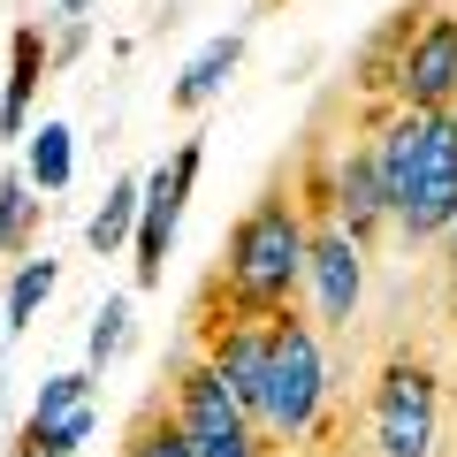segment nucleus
<instances>
[{
	"instance_id": "12",
	"label": "nucleus",
	"mask_w": 457,
	"mask_h": 457,
	"mask_svg": "<svg viewBox=\"0 0 457 457\" xmlns=\"http://www.w3.org/2000/svg\"><path fill=\"white\" fill-rule=\"evenodd\" d=\"M420 0L411 8H389V16L366 31V46H359V62H351V84H359L366 99H381V92H396V62H404V46H411V31H420Z\"/></svg>"
},
{
	"instance_id": "1",
	"label": "nucleus",
	"mask_w": 457,
	"mask_h": 457,
	"mask_svg": "<svg viewBox=\"0 0 457 457\" xmlns=\"http://www.w3.org/2000/svg\"><path fill=\"white\" fill-rule=\"evenodd\" d=\"M389 191V228L404 245H435L457 221V107H389L366 122Z\"/></svg>"
},
{
	"instance_id": "9",
	"label": "nucleus",
	"mask_w": 457,
	"mask_h": 457,
	"mask_svg": "<svg viewBox=\"0 0 457 457\" xmlns=\"http://www.w3.org/2000/svg\"><path fill=\"white\" fill-rule=\"evenodd\" d=\"M336 221L359 237L366 252L381 245V228H389V191H381V161H374V137H359L351 153H336Z\"/></svg>"
},
{
	"instance_id": "8",
	"label": "nucleus",
	"mask_w": 457,
	"mask_h": 457,
	"mask_svg": "<svg viewBox=\"0 0 457 457\" xmlns=\"http://www.w3.org/2000/svg\"><path fill=\"white\" fill-rule=\"evenodd\" d=\"M396 99L404 107H457V8H427L396 62Z\"/></svg>"
},
{
	"instance_id": "22",
	"label": "nucleus",
	"mask_w": 457,
	"mask_h": 457,
	"mask_svg": "<svg viewBox=\"0 0 457 457\" xmlns=\"http://www.w3.org/2000/svg\"><path fill=\"white\" fill-rule=\"evenodd\" d=\"M84 8H92V0H62V16H84Z\"/></svg>"
},
{
	"instance_id": "2",
	"label": "nucleus",
	"mask_w": 457,
	"mask_h": 457,
	"mask_svg": "<svg viewBox=\"0 0 457 457\" xmlns=\"http://www.w3.org/2000/svg\"><path fill=\"white\" fill-rule=\"evenodd\" d=\"M213 282L228 290L237 312H260V320L282 312V305H297V290H305V206H297L290 176H275L245 213H237Z\"/></svg>"
},
{
	"instance_id": "17",
	"label": "nucleus",
	"mask_w": 457,
	"mask_h": 457,
	"mask_svg": "<svg viewBox=\"0 0 457 457\" xmlns=\"http://www.w3.org/2000/svg\"><path fill=\"white\" fill-rule=\"evenodd\" d=\"M122 457H198V450H191V435L176 427V411L153 404V411H137V420H130V435H122Z\"/></svg>"
},
{
	"instance_id": "11",
	"label": "nucleus",
	"mask_w": 457,
	"mask_h": 457,
	"mask_svg": "<svg viewBox=\"0 0 457 457\" xmlns=\"http://www.w3.org/2000/svg\"><path fill=\"white\" fill-rule=\"evenodd\" d=\"M237 62H245V23H237V31H213L206 46H198L191 62H183V77L168 84V107H176V114H206L213 99L228 92Z\"/></svg>"
},
{
	"instance_id": "15",
	"label": "nucleus",
	"mask_w": 457,
	"mask_h": 457,
	"mask_svg": "<svg viewBox=\"0 0 457 457\" xmlns=\"http://www.w3.org/2000/svg\"><path fill=\"white\" fill-rule=\"evenodd\" d=\"M137 206H145V183H137V176H114L107 198H99V213L84 221V245H92L99 260H114V252L137 237Z\"/></svg>"
},
{
	"instance_id": "14",
	"label": "nucleus",
	"mask_w": 457,
	"mask_h": 457,
	"mask_svg": "<svg viewBox=\"0 0 457 457\" xmlns=\"http://www.w3.org/2000/svg\"><path fill=\"white\" fill-rule=\"evenodd\" d=\"M38 228H46V198L31 191L23 168H8L0 176V260H23L38 245Z\"/></svg>"
},
{
	"instance_id": "16",
	"label": "nucleus",
	"mask_w": 457,
	"mask_h": 457,
	"mask_svg": "<svg viewBox=\"0 0 457 457\" xmlns=\"http://www.w3.org/2000/svg\"><path fill=\"white\" fill-rule=\"evenodd\" d=\"M54 290H62V260H54V252L23 260V267H16V282H8V305H0V312H8L0 328H8V336H23V328L46 312V297H54Z\"/></svg>"
},
{
	"instance_id": "3",
	"label": "nucleus",
	"mask_w": 457,
	"mask_h": 457,
	"mask_svg": "<svg viewBox=\"0 0 457 457\" xmlns=\"http://www.w3.org/2000/svg\"><path fill=\"white\" fill-rule=\"evenodd\" d=\"M328 411V351H320V328L305 320L297 305L267 312V442H305Z\"/></svg>"
},
{
	"instance_id": "5",
	"label": "nucleus",
	"mask_w": 457,
	"mask_h": 457,
	"mask_svg": "<svg viewBox=\"0 0 457 457\" xmlns=\"http://www.w3.org/2000/svg\"><path fill=\"white\" fill-rule=\"evenodd\" d=\"M168 411H176V427L191 435L198 457H267V435L245 420V404L228 396V381L213 374L206 351H176L168 359Z\"/></svg>"
},
{
	"instance_id": "10",
	"label": "nucleus",
	"mask_w": 457,
	"mask_h": 457,
	"mask_svg": "<svg viewBox=\"0 0 457 457\" xmlns=\"http://www.w3.org/2000/svg\"><path fill=\"white\" fill-rule=\"evenodd\" d=\"M54 54L38 23H16L8 31V84H0V137H31V107H38V84H46Z\"/></svg>"
},
{
	"instance_id": "24",
	"label": "nucleus",
	"mask_w": 457,
	"mask_h": 457,
	"mask_svg": "<svg viewBox=\"0 0 457 457\" xmlns=\"http://www.w3.org/2000/svg\"><path fill=\"white\" fill-rule=\"evenodd\" d=\"M267 8H282V0H267Z\"/></svg>"
},
{
	"instance_id": "6",
	"label": "nucleus",
	"mask_w": 457,
	"mask_h": 457,
	"mask_svg": "<svg viewBox=\"0 0 457 457\" xmlns=\"http://www.w3.org/2000/svg\"><path fill=\"white\" fill-rule=\"evenodd\" d=\"M198 168H206V145H198V137H183V145L145 176V206H137V237H130L137 290H161V275H168V245H176V228H183V206H191Z\"/></svg>"
},
{
	"instance_id": "21",
	"label": "nucleus",
	"mask_w": 457,
	"mask_h": 457,
	"mask_svg": "<svg viewBox=\"0 0 457 457\" xmlns=\"http://www.w3.org/2000/svg\"><path fill=\"white\" fill-rule=\"evenodd\" d=\"M0 411H8V359H0Z\"/></svg>"
},
{
	"instance_id": "19",
	"label": "nucleus",
	"mask_w": 457,
	"mask_h": 457,
	"mask_svg": "<svg viewBox=\"0 0 457 457\" xmlns=\"http://www.w3.org/2000/svg\"><path fill=\"white\" fill-rule=\"evenodd\" d=\"M92 366H69V374H54V381H38V404H31V420L46 427V420H69L77 404H92Z\"/></svg>"
},
{
	"instance_id": "4",
	"label": "nucleus",
	"mask_w": 457,
	"mask_h": 457,
	"mask_svg": "<svg viewBox=\"0 0 457 457\" xmlns=\"http://www.w3.org/2000/svg\"><path fill=\"white\" fill-rule=\"evenodd\" d=\"M442 435V374L420 351H389L366 389V457H435Z\"/></svg>"
},
{
	"instance_id": "13",
	"label": "nucleus",
	"mask_w": 457,
	"mask_h": 457,
	"mask_svg": "<svg viewBox=\"0 0 457 457\" xmlns=\"http://www.w3.org/2000/svg\"><path fill=\"white\" fill-rule=\"evenodd\" d=\"M23 176H31V191H69V176H77V130L69 122H31V137H23Z\"/></svg>"
},
{
	"instance_id": "23",
	"label": "nucleus",
	"mask_w": 457,
	"mask_h": 457,
	"mask_svg": "<svg viewBox=\"0 0 457 457\" xmlns=\"http://www.w3.org/2000/svg\"><path fill=\"white\" fill-rule=\"evenodd\" d=\"M450 275H457V221H450Z\"/></svg>"
},
{
	"instance_id": "20",
	"label": "nucleus",
	"mask_w": 457,
	"mask_h": 457,
	"mask_svg": "<svg viewBox=\"0 0 457 457\" xmlns=\"http://www.w3.org/2000/svg\"><path fill=\"white\" fill-rule=\"evenodd\" d=\"M54 69H69V62H77V54H84V16H62V31H54Z\"/></svg>"
},
{
	"instance_id": "18",
	"label": "nucleus",
	"mask_w": 457,
	"mask_h": 457,
	"mask_svg": "<svg viewBox=\"0 0 457 457\" xmlns=\"http://www.w3.org/2000/svg\"><path fill=\"white\" fill-rule=\"evenodd\" d=\"M130 297H107V305L92 312V343H84V366H92V374H107L114 359H122V351H130Z\"/></svg>"
},
{
	"instance_id": "7",
	"label": "nucleus",
	"mask_w": 457,
	"mask_h": 457,
	"mask_svg": "<svg viewBox=\"0 0 457 457\" xmlns=\"http://www.w3.org/2000/svg\"><path fill=\"white\" fill-rule=\"evenodd\" d=\"M305 297H312V328H351L359 320V297H366V245L336 213L305 221Z\"/></svg>"
}]
</instances>
